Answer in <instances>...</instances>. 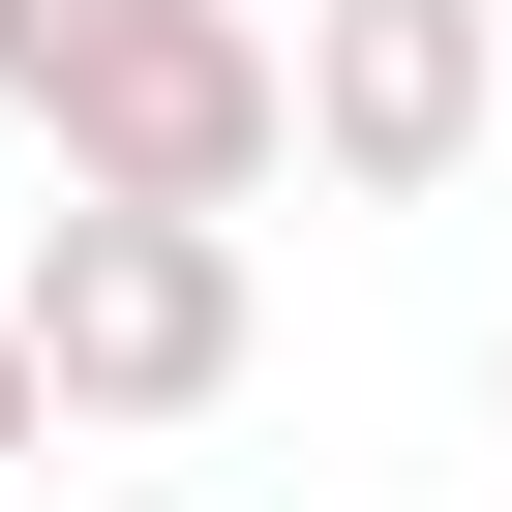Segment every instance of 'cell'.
<instances>
[{"label":"cell","instance_id":"obj_1","mask_svg":"<svg viewBox=\"0 0 512 512\" xmlns=\"http://www.w3.org/2000/svg\"><path fill=\"white\" fill-rule=\"evenodd\" d=\"M0 121H31V181H121V211H272L302 31L272 0H0Z\"/></svg>","mask_w":512,"mask_h":512},{"label":"cell","instance_id":"obj_2","mask_svg":"<svg viewBox=\"0 0 512 512\" xmlns=\"http://www.w3.org/2000/svg\"><path fill=\"white\" fill-rule=\"evenodd\" d=\"M0 332H31L61 422H211L272 302H241V211H121V181H61V211H31V272H0Z\"/></svg>","mask_w":512,"mask_h":512},{"label":"cell","instance_id":"obj_3","mask_svg":"<svg viewBox=\"0 0 512 512\" xmlns=\"http://www.w3.org/2000/svg\"><path fill=\"white\" fill-rule=\"evenodd\" d=\"M482 121H512V0H302V181L452 211Z\"/></svg>","mask_w":512,"mask_h":512},{"label":"cell","instance_id":"obj_4","mask_svg":"<svg viewBox=\"0 0 512 512\" xmlns=\"http://www.w3.org/2000/svg\"><path fill=\"white\" fill-rule=\"evenodd\" d=\"M31 452H61V392H31V332H0V482H31Z\"/></svg>","mask_w":512,"mask_h":512}]
</instances>
